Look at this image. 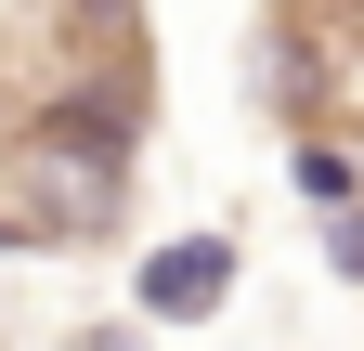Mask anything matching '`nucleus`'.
Masks as SVG:
<instances>
[{
	"label": "nucleus",
	"instance_id": "1",
	"mask_svg": "<svg viewBox=\"0 0 364 351\" xmlns=\"http://www.w3.org/2000/svg\"><path fill=\"white\" fill-rule=\"evenodd\" d=\"M117 222V130L105 117H39L0 144V234H105Z\"/></svg>",
	"mask_w": 364,
	"mask_h": 351
},
{
	"label": "nucleus",
	"instance_id": "2",
	"mask_svg": "<svg viewBox=\"0 0 364 351\" xmlns=\"http://www.w3.org/2000/svg\"><path fill=\"white\" fill-rule=\"evenodd\" d=\"M221 286H235V247H221V234H182V247L144 260V313H156V325H208Z\"/></svg>",
	"mask_w": 364,
	"mask_h": 351
},
{
	"label": "nucleus",
	"instance_id": "3",
	"mask_svg": "<svg viewBox=\"0 0 364 351\" xmlns=\"http://www.w3.org/2000/svg\"><path fill=\"white\" fill-rule=\"evenodd\" d=\"M338 274H364V208H338Z\"/></svg>",
	"mask_w": 364,
	"mask_h": 351
}]
</instances>
